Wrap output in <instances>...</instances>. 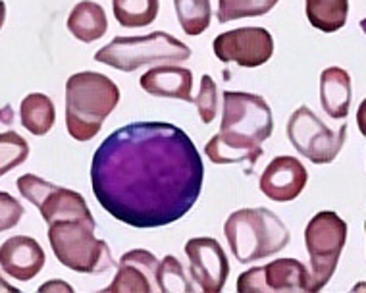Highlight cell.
<instances>
[{
    "label": "cell",
    "mask_w": 366,
    "mask_h": 293,
    "mask_svg": "<svg viewBox=\"0 0 366 293\" xmlns=\"http://www.w3.org/2000/svg\"><path fill=\"white\" fill-rule=\"evenodd\" d=\"M204 164L195 143L168 121H135L102 141L91 162L97 201L132 228L177 222L201 197Z\"/></svg>",
    "instance_id": "cell-1"
},
{
    "label": "cell",
    "mask_w": 366,
    "mask_h": 293,
    "mask_svg": "<svg viewBox=\"0 0 366 293\" xmlns=\"http://www.w3.org/2000/svg\"><path fill=\"white\" fill-rule=\"evenodd\" d=\"M272 131L274 118L262 96L243 91H226L220 131L204 145V154L214 164L249 162L253 168L264 154L262 143Z\"/></svg>",
    "instance_id": "cell-2"
},
{
    "label": "cell",
    "mask_w": 366,
    "mask_h": 293,
    "mask_svg": "<svg viewBox=\"0 0 366 293\" xmlns=\"http://www.w3.org/2000/svg\"><path fill=\"white\" fill-rule=\"evenodd\" d=\"M46 226L52 253L66 268L79 274H101L112 268V251L104 239H97V224L89 207L54 218Z\"/></svg>",
    "instance_id": "cell-3"
},
{
    "label": "cell",
    "mask_w": 366,
    "mask_h": 293,
    "mask_svg": "<svg viewBox=\"0 0 366 293\" xmlns=\"http://www.w3.org/2000/svg\"><path fill=\"white\" fill-rule=\"evenodd\" d=\"M120 102L118 85L99 71H79L66 81V128L76 141H91Z\"/></svg>",
    "instance_id": "cell-4"
},
{
    "label": "cell",
    "mask_w": 366,
    "mask_h": 293,
    "mask_svg": "<svg viewBox=\"0 0 366 293\" xmlns=\"http://www.w3.org/2000/svg\"><path fill=\"white\" fill-rule=\"evenodd\" d=\"M224 236L239 262H257L290 245V229L270 209H241L224 224Z\"/></svg>",
    "instance_id": "cell-5"
},
{
    "label": "cell",
    "mask_w": 366,
    "mask_h": 293,
    "mask_svg": "<svg viewBox=\"0 0 366 293\" xmlns=\"http://www.w3.org/2000/svg\"><path fill=\"white\" fill-rule=\"evenodd\" d=\"M191 49L166 31H154L141 37H114L107 46L97 51L95 60L114 70L135 71L149 64L185 62Z\"/></svg>",
    "instance_id": "cell-6"
},
{
    "label": "cell",
    "mask_w": 366,
    "mask_h": 293,
    "mask_svg": "<svg viewBox=\"0 0 366 293\" xmlns=\"http://www.w3.org/2000/svg\"><path fill=\"white\" fill-rule=\"evenodd\" d=\"M345 242H347V224L337 212H318L307 224L305 245L310 257V274H312L315 292H320L332 280Z\"/></svg>",
    "instance_id": "cell-7"
},
{
    "label": "cell",
    "mask_w": 366,
    "mask_h": 293,
    "mask_svg": "<svg viewBox=\"0 0 366 293\" xmlns=\"http://www.w3.org/2000/svg\"><path fill=\"white\" fill-rule=\"evenodd\" d=\"M285 131L297 153L303 154L312 164H330L345 143L347 126L343 124L334 131L307 104H303L291 114Z\"/></svg>",
    "instance_id": "cell-8"
},
{
    "label": "cell",
    "mask_w": 366,
    "mask_h": 293,
    "mask_svg": "<svg viewBox=\"0 0 366 293\" xmlns=\"http://www.w3.org/2000/svg\"><path fill=\"white\" fill-rule=\"evenodd\" d=\"M239 293L315 292L312 274L297 259H276L264 267L249 268L237 278Z\"/></svg>",
    "instance_id": "cell-9"
},
{
    "label": "cell",
    "mask_w": 366,
    "mask_h": 293,
    "mask_svg": "<svg viewBox=\"0 0 366 293\" xmlns=\"http://www.w3.org/2000/svg\"><path fill=\"white\" fill-rule=\"evenodd\" d=\"M214 54L220 62L243 68H259L274 54V39L264 27H239L214 39Z\"/></svg>",
    "instance_id": "cell-10"
},
{
    "label": "cell",
    "mask_w": 366,
    "mask_h": 293,
    "mask_svg": "<svg viewBox=\"0 0 366 293\" xmlns=\"http://www.w3.org/2000/svg\"><path fill=\"white\" fill-rule=\"evenodd\" d=\"M191 278L204 293H220L229 274V262L214 237H193L185 243Z\"/></svg>",
    "instance_id": "cell-11"
},
{
    "label": "cell",
    "mask_w": 366,
    "mask_h": 293,
    "mask_svg": "<svg viewBox=\"0 0 366 293\" xmlns=\"http://www.w3.org/2000/svg\"><path fill=\"white\" fill-rule=\"evenodd\" d=\"M309 182V172L295 157H276L268 162L260 176L259 187L266 197L276 203L295 201Z\"/></svg>",
    "instance_id": "cell-12"
},
{
    "label": "cell",
    "mask_w": 366,
    "mask_h": 293,
    "mask_svg": "<svg viewBox=\"0 0 366 293\" xmlns=\"http://www.w3.org/2000/svg\"><path fill=\"white\" fill-rule=\"evenodd\" d=\"M158 259L151 251L133 249L120 259L112 284L104 287L107 293H152L158 289Z\"/></svg>",
    "instance_id": "cell-13"
},
{
    "label": "cell",
    "mask_w": 366,
    "mask_h": 293,
    "mask_svg": "<svg viewBox=\"0 0 366 293\" xmlns=\"http://www.w3.org/2000/svg\"><path fill=\"white\" fill-rule=\"evenodd\" d=\"M46 257L37 239L14 236L0 245V267L10 278L29 282L43 270Z\"/></svg>",
    "instance_id": "cell-14"
},
{
    "label": "cell",
    "mask_w": 366,
    "mask_h": 293,
    "mask_svg": "<svg viewBox=\"0 0 366 293\" xmlns=\"http://www.w3.org/2000/svg\"><path fill=\"white\" fill-rule=\"evenodd\" d=\"M141 87L152 96L195 102L191 95L193 93V74L183 66L162 64L151 68L141 76Z\"/></svg>",
    "instance_id": "cell-15"
},
{
    "label": "cell",
    "mask_w": 366,
    "mask_h": 293,
    "mask_svg": "<svg viewBox=\"0 0 366 293\" xmlns=\"http://www.w3.org/2000/svg\"><path fill=\"white\" fill-rule=\"evenodd\" d=\"M351 99H353L351 76L337 66L326 68L320 76V102L324 112L334 120H343L347 118L351 109Z\"/></svg>",
    "instance_id": "cell-16"
},
{
    "label": "cell",
    "mask_w": 366,
    "mask_h": 293,
    "mask_svg": "<svg viewBox=\"0 0 366 293\" xmlns=\"http://www.w3.org/2000/svg\"><path fill=\"white\" fill-rule=\"evenodd\" d=\"M68 29L81 43H95L108 29L107 12L93 0L77 2L68 16Z\"/></svg>",
    "instance_id": "cell-17"
},
{
    "label": "cell",
    "mask_w": 366,
    "mask_h": 293,
    "mask_svg": "<svg viewBox=\"0 0 366 293\" xmlns=\"http://www.w3.org/2000/svg\"><path fill=\"white\" fill-rule=\"evenodd\" d=\"M21 126L33 135H46L56 121V110L51 96L43 93H31L21 101L19 106Z\"/></svg>",
    "instance_id": "cell-18"
},
{
    "label": "cell",
    "mask_w": 366,
    "mask_h": 293,
    "mask_svg": "<svg viewBox=\"0 0 366 293\" xmlns=\"http://www.w3.org/2000/svg\"><path fill=\"white\" fill-rule=\"evenodd\" d=\"M310 26L322 33H335L347 24L349 0H307Z\"/></svg>",
    "instance_id": "cell-19"
},
{
    "label": "cell",
    "mask_w": 366,
    "mask_h": 293,
    "mask_svg": "<svg viewBox=\"0 0 366 293\" xmlns=\"http://www.w3.org/2000/svg\"><path fill=\"white\" fill-rule=\"evenodd\" d=\"M158 0H112L116 21L124 27H147L157 19Z\"/></svg>",
    "instance_id": "cell-20"
},
{
    "label": "cell",
    "mask_w": 366,
    "mask_h": 293,
    "mask_svg": "<svg viewBox=\"0 0 366 293\" xmlns=\"http://www.w3.org/2000/svg\"><path fill=\"white\" fill-rule=\"evenodd\" d=\"M177 21L189 37L202 35L210 26L212 8L210 0H174Z\"/></svg>",
    "instance_id": "cell-21"
},
{
    "label": "cell",
    "mask_w": 366,
    "mask_h": 293,
    "mask_svg": "<svg viewBox=\"0 0 366 293\" xmlns=\"http://www.w3.org/2000/svg\"><path fill=\"white\" fill-rule=\"evenodd\" d=\"M280 0H218V21L227 24L241 18H260L278 4Z\"/></svg>",
    "instance_id": "cell-22"
},
{
    "label": "cell",
    "mask_w": 366,
    "mask_h": 293,
    "mask_svg": "<svg viewBox=\"0 0 366 293\" xmlns=\"http://www.w3.org/2000/svg\"><path fill=\"white\" fill-rule=\"evenodd\" d=\"M157 284L158 292L164 293H193L195 287L185 276L182 262L177 261L174 255H166L162 261L158 262L157 270Z\"/></svg>",
    "instance_id": "cell-23"
},
{
    "label": "cell",
    "mask_w": 366,
    "mask_h": 293,
    "mask_svg": "<svg viewBox=\"0 0 366 293\" xmlns=\"http://www.w3.org/2000/svg\"><path fill=\"white\" fill-rule=\"evenodd\" d=\"M29 157L27 141L16 131L0 134V178L19 164H24Z\"/></svg>",
    "instance_id": "cell-24"
},
{
    "label": "cell",
    "mask_w": 366,
    "mask_h": 293,
    "mask_svg": "<svg viewBox=\"0 0 366 293\" xmlns=\"http://www.w3.org/2000/svg\"><path fill=\"white\" fill-rule=\"evenodd\" d=\"M197 110L201 116L202 124H210L216 118V110H218V87H216L214 79L204 74L201 79V91L197 95Z\"/></svg>",
    "instance_id": "cell-25"
},
{
    "label": "cell",
    "mask_w": 366,
    "mask_h": 293,
    "mask_svg": "<svg viewBox=\"0 0 366 293\" xmlns=\"http://www.w3.org/2000/svg\"><path fill=\"white\" fill-rule=\"evenodd\" d=\"M21 217H24V207L18 199L6 192H0V232L18 226Z\"/></svg>",
    "instance_id": "cell-26"
},
{
    "label": "cell",
    "mask_w": 366,
    "mask_h": 293,
    "mask_svg": "<svg viewBox=\"0 0 366 293\" xmlns=\"http://www.w3.org/2000/svg\"><path fill=\"white\" fill-rule=\"evenodd\" d=\"M357 126H359L360 134L366 137V99L360 102L359 110H357Z\"/></svg>",
    "instance_id": "cell-27"
},
{
    "label": "cell",
    "mask_w": 366,
    "mask_h": 293,
    "mask_svg": "<svg viewBox=\"0 0 366 293\" xmlns=\"http://www.w3.org/2000/svg\"><path fill=\"white\" fill-rule=\"evenodd\" d=\"M0 292H12V293H18V289L12 286V284H8V282H4V278H0Z\"/></svg>",
    "instance_id": "cell-28"
},
{
    "label": "cell",
    "mask_w": 366,
    "mask_h": 293,
    "mask_svg": "<svg viewBox=\"0 0 366 293\" xmlns=\"http://www.w3.org/2000/svg\"><path fill=\"white\" fill-rule=\"evenodd\" d=\"M4 19H6V4L0 0V29L4 26Z\"/></svg>",
    "instance_id": "cell-29"
},
{
    "label": "cell",
    "mask_w": 366,
    "mask_h": 293,
    "mask_svg": "<svg viewBox=\"0 0 366 293\" xmlns=\"http://www.w3.org/2000/svg\"><path fill=\"white\" fill-rule=\"evenodd\" d=\"M360 26H362V29H365V33H366V19L365 21H360Z\"/></svg>",
    "instance_id": "cell-30"
},
{
    "label": "cell",
    "mask_w": 366,
    "mask_h": 293,
    "mask_svg": "<svg viewBox=\"0 0 366 293\" xmlns=\"http://www.w3.org/2000/svg\"><path fill=\"white\" fill-rule=\"evenodd\" d=\"M365 232H366V222H365Z\"/></svg>",
    "instance_id": "cell-31"
}]
</instances>
